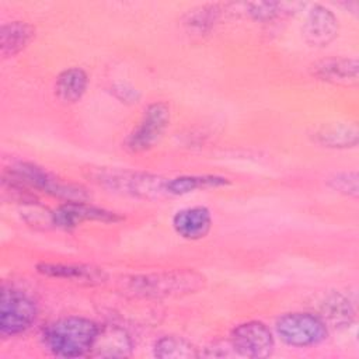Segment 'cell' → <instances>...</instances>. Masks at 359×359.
I'll return each mask as SVG.
<instances>
[{"label":"cell","instance_id":"cell-1","mask_svg":"<svg viewBox=\"0 0 359 359\" xmlns=\"http://www.w3.org/2000/svg\"><path fill=\"white\" fill-rule=\"evenodd\" d=\"M206 283L203 273L189 268H177L122 276L116 282V289L130 299L161 300L195 294L203 290Z\"/></svg>","mask_w":359,"mask_h":359},{"label":"cell","instance_id":"cell-2","mask_svg":"<svg viewBox=\"0 0 359 359\" xmlns=\"http://www.w3.org/2000/svg\"><path fill=\"white\" fill-rule=\"evenodd\" d=\"M88 178L98 187L116 195H125L143 201H158L170 198L168 178L128 168L93 167L88 168Z\"/></svg>","mask_w":359,"mask_h":359},{"label":"cell","instance_id":"cell-3","mask_svg":"<svg viewBox=\"0 0 359 359\" xmlns=\"http://www.w3.org/2000/svg\"><path fill=\"white\" fill-rule=\"evenodd\" d=\"M100 325L87 317L67 316L50 323L42 334L46 349L57 358L90 355Z\"/></svg>","mask_w":359,"mask_h":359},{"label":"cell","instance_id":"cell-4","mask_svg":"<svg viewBox=\"0 0 359 359\" xmlns=\"http://www.w3.org/2000/svg\"><path fill=\"white\" fill-rule=\"evenodd\" d=\"M6 174H8L15 181L21 182L32 191L35 189L45 192L65 202H80L90 198L88 191L83 185L63 181L62 178L34 163L20 161Z\"/></svg>","mask_w":359,"mask_h":359},{"label":"cell","instance_id":"cell-5","mask_svg":"<svg viewBox=\"0 0 359 359\" xmlns=\"http://www.w3.org/2000/svg\"><path fill=\"white\" fill-rule=\"evenodd\" d=\"M276 335L292 348L320 345L328 337V327L318 314L293 311L280 316L275 323Z\"/></svg>","mask_w":359,"mask_h":359},{"label":"cell","instance_id":"cell-6","mask_svg":"<svg viewBox=\"0 0 359 359\" xmlns=\"http://www.w3.org/2000/svg\"><path fill=\"white\" fill-rule=\"evenodd\" d=\"M171 121V108L164 101H156L146 107L137 126L129 133L125 147L132 153H143L153 149L164 136Z\"/></svg>","mask_w":359,"mask_h":359},{"label":"cell","instance_id":"cell-7","mask_svg":"<svg viewBox=\"0 0 359 359\" xmlns=\"http://www.w3.org/2000/svg\"><path fill=\"white\" fill-rule=\"evenodd\" d=\"M38 307L31 296L14 289L3 287L0 304V334L14 337L27 331L36 320Z\"/></svg>","mask_w":359,"mask_h":359},{"label":"cell","instance_id":"cell-8","mask_svg":"<svg viewBox=\"0 0 359 359\" xmlns=\"http://www.w3.org/2000/svg\"><path fill=\"white\" fill-rule=\"evenodd\" d=\"M230 342L238 356L262 359L275 351V338L268 325L261 321H245L238 324L230 335Z\"/></svg>","mask_w":359,"mask_h":359},{"label":"cell","instance_id":"cell-9","mask_svg":"<svg viewBox=\"0 0 359 359\" xmlns=\"http://www.w3.org/2000/svg\"><path fill=\"white\" fill-rule=\"evenodd\" d=\"M122 219L123 217L119 216L116 212L95 206L87 201L65 202L52 210L53 227L59 229H73L84 222L116 223Z\"/></svg>","mask_w":359,"mask_h":359},{"label":"cell","instance_id":"cell-10","mask_svg":"<svg viewBox=\"0 0 359 359\" xmlns=\"http://www.w3.org/2000/svg\"><path fill=\"white\" fill-rule=\"evenodd\" d=\"M339 31L338 18L332 10L323 4H314L307 10L302 32L304 41L313 48L330 45Z\"/></svg>","mask_w":359,"mask_h":359},{"label":"cell","instance_id":"cell-11","mask_svg":"<svg viewBox=\"0 0 359 359\" xmlns=\"http://www.w3.org/2000/svg\"><path fill=\"white\" fill-rule=\"evenodd\" d=\"M36 271L48 278L63 279L79 285H101L107 280L108 275L102 268L86 264H62V262H41Z\"/></svg>","mask_w":359,"mask_h":359},{"label":"cell","instance_id":"cell-12","mask_svg":"<svg viewBox=\"0 0 359 359\" xmlns=\"http://www.w3.org/2000/svg\"><path fill=\"white\" fill-rule=\"evenodd\" d=\"M171 224L181 238L196 241L209 234L213 226V217L206 206H188L175 212Z\"/></svg>","mask_w":359,"mask_h":359},{"label":"cell","instance_id":"cell-13","mask_svg":"<svg viewBox=\"0 0 359 359\" xmlns=\"http://www.w3.org/2000/svg\"><path fill=\"white\" fill-rule=\"evenodd\" d=\"M311 74L325 83L353 86L359 80V63L356 57H327L311 66Z\"/></svg>","mask_w":359,"mask_h":359},{"label":"cell","instance_id":"cell-14","mask_svg":"<svg viewBox=\"0 0 359 359\" xmlns=\"http://www.w3.org/2000/svg\"><path fill=\"white\" fill-rule=\"evenodd\" d=\"M132 349L133 341L126 330L108 324L100 327L90 355L98 358H125L132 353Z\"/></svg>","mask_w":359,"mask_h":359},{"label":"cell","instance_id":"cell-15","mask_svg":"<svg viewBox=\"0 0 359 359\" xmlns=\"http://www.w3.org/2000/svg\"><path fill=\"white\" fill-rule=\"evenodd\" d=\"M234 11H243V14L254 21L268 22L278 18L293 15L306 7L302 1H251L230 4Z\"/></svg>","mask_w":359,"mask_h":359},{"label":"cell","instance_id":"cell-16","mask_svg":"<svg viewBox=\"0 0 359 359\" xmlns=\"http://www.w3.org/2000/svg\"><path fill=\"white\" fill-rule=\"evenodd\" d=\"M313 142L325 149H352L359 142V130L355 123L337 122L316 129L311 135Z\"/></svg>","mask_w":359,"mask_h":359},{"label":"cell","instance_id":"cell-17","mask_svg":"<svg viewBox=\"0 0 359 359\" xmlns=\"http://www.w3.org/2000/svg\"><path fill=\"white\" fill-rule=\"evenodd\" d=\"M327 327L346 328L355 318L351 300L341 292H330L320 303V314Z\"/></svg>","mask_w":359,"mask_h":359},{"label":"cell","instance_id":"cell-18","mask_svg":"<svg viewBox=\"0 0 359 359\" xmlns=\"http://www.w3.org/2000/svg\"><path fill=\"white\" fill-rule=\"evenodd\" d=\"M88 87V76L81 67L60 72L55 81V95L63 104H74L83 98Z\"/></svg>","mask_w":359,"mask_h":359},{"label":"cell","instance_id":"cell-19","mask_svg":"<svg viewBox=\"0 0 359 359\" xmlns=\"http://www.w3.org/2000/svg\"><path fill=\"white\" fill-rule=\"evenodd\" d=\"M35 36V28L25 21H11L1 25L0 49L1 56L13 57L24 50Z\"/></svg>","mask_w":359,"mask_h":359},{"label":"cell","instance_id":"cell-20","mask_svg":"<svg viewBox=\"0 0 359 359\" xmlns=\"http://www.w3.org/2000/svg\"><path fill=\"white\" fill-rule=\"evenodd\" d=\"M230 184V180L223 175L216 174H192V175H178L168 178L167 188L170 196H184L196 191L220 188Z\"/></svg>","mask_w":359,"mask_h":359},{"label":"cell","instance_id":"cell-21","mask_svg":"<svg viewBox=\"0 0 359 359\" xmlns=\"http://www.w3.org/2000/svg\"><path fill=\"white\" fill-rule=\"evenodd\" d=\"M224 10L222 8L220 4L198 6L184 15V25L189 32L205 35L215 28Z\"/></svg>","mask_w":359,"mask_h":359},{"label":"cell","instance_id":"cell-22","mask_svg":"<svg viewBox=\"0 0 359 359\" xmlns=\"http://www.w3.org/2000/svg\"><path fill=\"white\" fill-rule=\"evenodd\" d=\"M153 355L160 359H194L199 358V349L184 337L164 335L154 342Z\"/></svg>","mask_w":359,"mask_h":359},{"label":"cell","instance_id":"cell-23","mask_svg":"<svg viewBox=\"0 0 359 359\" xmlns=\"http://www.w3.org/2000/svg\"><path fill=\"white\" fill-rule=\"evenodd\" d=\"M327 185L345 196L358 198L359 195V177L358 172L353 171H338L331 174L327 178Z\"/></svg>","mask_w":359,"mask_h":359},{"label":"cell","instance_id":"cell-24","mask_svg":"<svg viewBox=\"0 0 359 359\" xmlns=\"http://www.w3.org/2000/svg\"><path fill=\"white\" fill-rule=\"evenodd\" d=\"M111 93H112V95L116 100H119L123 104H129V105L137 104L140 97H142V94H140V91L137 88H135L133 86L126 84V83H115V84H112Z\"/></svg>","mask_w":359,"mask_h":359},{"label":"cell","instance_id":"cell-25","mask_svg":"<svg viewBox=\"0 0 359 359\" xmlns=\"http://www.w3.org/2000/svg\"><path fill=\"white\" fill-rule=\"evenodd\" d=\"M199 356H205V358H231V356H238L230 342L229 341H223V342H215L210 346H206L203 352L199 353Z\"/></svg>","mask_w":359,"mask_h":359}]
</instances>
